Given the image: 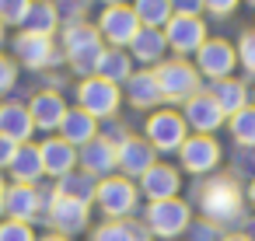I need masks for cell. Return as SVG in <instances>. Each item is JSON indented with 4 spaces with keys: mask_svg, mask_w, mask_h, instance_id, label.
<instances>
[{
    "mask_svg": "<svg viewBox=\"0 0 255 241\" xmlns=\"http://www.w3.org/2000/svg\"><path fill=\"white\" fill-rule=\"evenodd\" d=\"M196 199H199L203 220H210L217 227L238 224L245 217V196H241V185L234 182V175H217V178L203 182Z\"/></svg>",
    "mask_w": 255,
    "mask_h": 241,
    "instance_id": "cell-1",
    "label": "cell"
},
{
    "mask_svg": "<svg viewBox=\"0 0 255 241\" xmlns=\"http://www.w3.org/2000/svg\"><path fill=\"white\" fill-rule=\"evenodd\" d=\"M102 53H105V42H102V35H98L95 25H88V21L63 25V56H67V63H70L74 74L95 77Z\"/></svg>",
    "mask_w": 255,
    "mask_h": 241,
    "instance_id": "cell-2",
    "label": "cell"
},
{
    "mask_svg": "<svg viewBox=\"0 0 255 241\" xmlns=\"http://www.w3.org/2000/svg\"><path fill=\"white\" fill-rule=\"evenodd\" d=\"M154 77H157V88H161V98L171 102V105H185L192 95H199V70L185 60H164L154 67Z\"/></svg>",
    "mask_w": 255,
    "mask_h": 241,
    "instance_id": "cell-3",
    "label": "cell"
},
{
    "mask_svg": "<svg viewBox=\"0 0 255 241\" xmlns=\"http://www.w3.org/2000/svg\"><path fill=\"white\" fill-rule=\"evenodd\" d=\"M136 196H140V189H136L129 178L109 175V178L98 182L95 203H98V210H102L109 220H129V213L136 210Z\"/></svg>",
    "mask_w": 255,
    "mask_h": 241,
    "instance_id": "cell-4",
    "label": "cell"
},
{
    "mask_svg": "<svg viewBox=\"0 0 255 241\" xmlns=\"http://www.w3.org/2000/svg\"><path fill=\"white\" fill-rule=\"evenodd\" d=\"M189 224H192V210L178 196L175 199H157L143 213V227L157 238H178L182 231H189Z\"/></svg>",
    "mask_w": 255,
    "mask_h": 241,
    "instance_id": "cell-5",
    "label": "cell"
},
{
    "mask_svg": "<svg viewBox=\"0 0 255 241\" xmlns=\"http://www.w3.org/2000/svg\"><path fill=\"white\" fill-rule=\"evenodd\" d=\"M95 28H98L102 42H109L112 49H126L136 39L140 21H136V14H133L129 4H105V11L98 14V25Z\"/></svg>",
    "mask_w": 255,
    "mask_h": 241,
    "instance_id": "cell-6",
    "label": "cell"
},
{
    "mask_svg": "<svg viewBox=\"0 0 255 241\" xmlns=\"http://www.w3.org/2000/svg\"><path fill=\"white\" fill-rule=\"evenodd\" d=\"M119 88L105 77H84L77 84V109H84L91 119H112L116 109H119Z\"/></svg>",
    "mask_w": 255,
    "mask_h": 241,
    "instance_id": "cell-7",
    "label": "cell"
},
{
    "mask_svg": "<svg viewBox=\"0 0 255 241\" xmlns=\"http://www.w3.org/2000/svg\"><path fill=\"white\" fill-rule=\"evenodd\" d=\"M185 140H189V126H185V119L175 109L150 112V119H147V143L154 150L171 154V150H182Z\"/></svg>",
    "mask_w": 255,
    "mask_h": 241,
    "instance_id": "cell-8",
    "label": "cell"
},
{
    "mask_svg": "<svg viewBox=\"0 0 255 241\" xmlns=\"http://www.w3.org/2000/svg\"><path fill=\"white\" fill-rule=\"evenodd\" d=\"M164 32V42L168 49L182 60L189 53H199V46L206 42V25L199 18H185V14H171V21L161 28Z\"/></svg>",
    "mask_w": 255,
    "mask_h": 241,
    "instance_id": "cell-9",
    "label": "cell"
},
{
    "mask_svg": "<svg viewBox=\"0 0 255 241\" xmlns=\"http://www.w3.org/2000/svg\"><path fill=\"white\" fill-rule=\"evenodd\" d=\"M234 63H238V53H234V46L227 39H206L199 46V53H196V63L192 67L199 70V77L224 81V77H231Z\"/></svg>",
    "mask_w": 255,
    "mask_h": 241,
    "instance_id": "cell-10",
    "label": "cell"
},
{
    "mask_svg": "<svg viewBox=\"0 0 255 241\" xmlns=\"http://www.w3.org/2000/svg\"><path fill=\"white\" fill-rule=\"evenodd\" d=\"M182 119H185V126H189V129H196V133H203V136H210L213 129H220V126L227 122V116L220 112V105L213 102V95H210V91L192 95V98L182 105Z\"/></svg>",
    "mask_w": 255,
    "mask_h": 241,
    "instance_id": "cell-11",
    "label": "cell"
},
{
    "mask_svg": "<svg viewBox=\"0 0 255 241\" xmlns=\"http://www.w3.org/2000/svg\"><path fill=\"white\" fill-rule=\"evenodd\" d=\"M178 157H182V168H185L189 175H210V171L220 164V143H217L213 136L192 133V136L182 143Z\"/></svg>",
    "mask_w": 255,
    "mask_h": 241,
    "instance_id": "cell-12",
    "label": "cell"
},
{
    "mask_svg": "<svg viewBox=\"0 0 255 241\" xmlns=\"http://www.w3.org/2000/svg\"><path fill=\"white\" fill-rule=\"evenodd\" d=\"M154 164H157V150L140 136H129L116 147V168H123V178H143Z\"/></svg>",
    "mask_w": 255,
    "mask_h": 241,
    "instance_id": "cell-13",
    "label": "cell"
},
{
    "mask_svg": "<svg viewBox=\"0 0 255 241\" xmlns=\"http://www.w3.org/2000/svg\"><path fill=\"white\" fill-rule=\"evenodd\" d=\"M46 220L53 224L56 234L70 238V234H81L88 227V206L77 203V199H63V196H49V206H46Z\"/></svg>",
    "mask_w": 255,
    "mask_h": 241,
    "instance_id": "cell-14",
    "label": "cell"
},
{
    "mask_svg": "<svg viewBox=\"0 0 255 241\" xmlns=\"http://www.w3.org/2000/svg\"><path fill=\"white\" fill-rule=\"evenodd\" d=\"M14 56H18L28 70H46V67H53V63L60 60L53 39H46V35H32V32H21V35L14 39Z\"/></svg>",
    "mask_w": 255,
    "mask_h": 241,
    "instance_id": "cell-15",
    "label": "cell"
},
{
    "mask_svg": "<svg viewBox=\"0 0 255 241\" xmlns=\"http://www.w3.org/2000/svg\"><path fill=\"white\" fill-rule=\"evenodd\" d=\"M46 210V203H42V192L35 189V185H7V192H4V213L11 217V220H21V224H32L39 213Z\"/></svg>",
    "mask_w": 255,
    "mask_h": 241,
    "instance_id": "cell-16",
    "label": "cell"
},
{
    "mask_svg": "<svg viewBox=\"0 0 255 241\" xmlns=\"http://www.w3.org/2000/svg\"><path fill=\"white\" fill-rule=\"evenodd\" d=\"M77 161H81V171H88L95 178H109L116 171V143H109L105 136H95L91 143H84L77 150Z\"/></svg>",
    "mask_w": 255,
    "mask_h": 241,
    "instance_id": "cell-17",
    "label": "cell"
},
{
    "mask_svg": "<svg viewBox=\"0 0 255 241\" xmlns=\"http://www.w3.org/2000/svg\"><path fill=\"white\" fill-rule=\"evenodd\" d=\"M28 116H32V126H35V129L53 133V129H60V122H63V116H67V102H63V95H56V91H39V95L32 98V105H28Z\"/></svg>",
    "mask_w": 255,
    "mask_h": 241,
    "instance_id": "cell-18",
    "label": "cell"
},
{
    "mask_svg": "<svg viewBox=\"0 0 255 241\" xmlns=\"http://www.w3.org/2000/svg\"><path fill=\"white\" fill-rule=\"evenodd\" d=\"M178 189H182V178H178V171H175L171 164H154V168L140 178V192H143L150 203H157V199H175Z\"/></svg>",
    "mask_w": 255,
    "mask_h": 241,
    "instance_id": "cell-19",
    "label": "cell"
},
{
    "mask_svg": "<svg viewBox=\"0 0 255 241\" xmlns=\"http://www.w3.org/2000/svg\"><path fill=\"white\" fill-rule=\"evenodd\" d=\"M39 154H42V171L53 175V178L70 175L74 164H77V147H70V143L60 140V136H49V140L39 147Z\"/></svg>",
    "mask_w": 255,
    "mask_h": 241,
    "instance_id": "cell-20",
    "label": "cell"
},
{
    "mask_svg": "<svg viewBox=\"0 0 255 241\" xmlns=\"http://www.w3.org/2000/svg\"><path fill=\"white\" fill-rule=\"evenodd\" d=\"M35 133L32 116L21 102H4L0 105V136H7L14 143H28V136Z\"/></svg>",
    "mask_w": 255,
    "mask_h": 241,
    "instance_id": "cell-21",
    "label": "cell"
},
{
    "mask_svg": "<svg viewBox=\"0 0 255 241\" xmlns=\"http://www.w3.org/2000/svg\"><path fill=\"white\" fill-rule=\"evenodd\" d=\"M98 136V119H91L84 109H67L63 122H60V140H67L70 147H84Z\"/></svg>",
    "mask_w": 255,
    "mask_h": 241,
    "instance_id": "cell-22",
    "label": "cell"
},
{
    "mask_svg": "<svg viewBox=\"0 0 255 241\" xmlns=\"http://www.w3.org/2000/svg\"><path fill=\"white\" fill-rule=\"evenodd\" d=\"M126 98H129L133 109H154V105H161L164 98H161V88H157L154 70H136L126 81Z\"/></svg>",
    "mask_w": 255,
    "mask_h": 241,
    "instance_id": "cell-23",
    "label": "cell"
},
{
    "mask_svg": "<svg viewBox=\"0 0 255 241\" xmlns=\"http://www.w3.org/2000/svg\"><path fill=\"white\" fill-rule=\"evenodd\" d=\"M164 53H168V42H164V32L161 28H140L136 39L129 42V56L140 60V63H164Z\"/></svg>",
    "mask_w": 255,
    "mask_h": 241,
    "instance_id": "cell-24",
    "label": "cell"
},
{
    "mask_svg": "<svg viewBox=\"0 0 255 241\" xmlns=\"http://www.w3.org/2000/svg\"><path fill=\"white\" fill-rule=\"evenodd\" d=\"M60 11H56V4L53 0H32V11H28V18H25V32H32V35H46V39H53L56 32H60Z\"/></svg>",
    "mask_w": 255,
    "mask_h": 241,
    "instance_id": "cell-25",
    "label": "cell"
},
{
    "mask_svg": "<svg viewBox=\"0 0 255 241\" xmlns=\"http://www.w3.org/2000/svg\"><path fill=\"white\" fill-rule=\"evenodd\" d=\"M210 95H213V102L220 105V112H224L227 119H231L234 112H241V109L248 105V88H245V81H234V77L213 81Z\"/></svg>",
    "mask_w": 255,
    "mask_h": 241,
    "instance_id": "cell-26",
    "label": "cell"
},
{
    "mask_svg": "<svg viewBox=\"0 0 255 241\" xmlns=\"http://www.w3.org/2000/svg\"><path fill=\"white\" fill-rule=\"evenodd\" d=\"M11 175H14L18 185H35V182L46 175V171H42V154H39V147L18 143V154H14V161H11Z\"/></svg>",
    "mask_w": 255,
    "mask_h": 241,
    "instance_id": "cell-27",
    "label": "cell"
},
{
    "mask_svg": "<svg viewBox=\"0 0 255 241\" xmlns=\"http://www.w3.org/2000/svg\"><path fill=\"white\" fill-rule=\"evenodd\" d=\"M98 77H105V81H112L116 88L119 84H126L129 77H133V56L126 53V49H105L102 53V60H98V70H95Z\"/></svg>",
    "mask_w": 255,
    "mask_h": 241,
    "instance_id": "cell-28",
    "label": "cell"
},
{
    "mask_svg": "<svg viewBox=\"0 0 255 241\" xmlns=\"http://www.w3.org/2000/svg\"><path fill=\"white\" fill-rule=\"evenodd\" d=\"M95 192H98V178L88 175V171H70V175H63L60 185H56V196L77 199V203H84V206L95 203Z\"/></svg>",
    "mask_w": 255,
    "mask_h": 241,
    "instance_id": "cell-29",
    "label": "cell"
},
{
    "mask_svg": "<svg viewBox=\"0 0 255 241\" xmlns=\"http://www.w3.org/2000/svg\"><path fill=\"white\" fill-rule=\"evenodd\" d=\"M91 241H150L147 227L136 220H105L102 227H95Z\"/></svg>",
    "mask_w": 255,
    "mask_h": 241,
    "instance_id": "cell-30",
    "label": "cell"
},
{
    "mask_svg": "<svg viewBox=\"0 0 255 241\" xmlns=\"http://www.w3.org/2000/svg\"><path fill=\"white\" fill-rule=\"evenodd\" d=\"M133 14L140 21V28H164L171 21V0H133Z\"/></svg>",
    "mask_w": 255,
    "mask_h": 241,
    "instance_id": "cell-31",
    "label": "cell"
},
{
    "mask_svg": "<svg viewBox=\"0 0 255 241\" xmlns=\"http://www.w3.org/2000/svg\"><path fill=\"white\" fill-rule=\"evenodd\" d=\"M227 129L241 147H255V105H245L241 112H234L227 119Z\"/></svg>",
    "mask_w": 255,
    "mask_h": 241,
    "instance_id": "cell-32",
    "label": "cell"
},
{
    "mask_svg": "<svg viewBox=\"0 0 255 241\" xmlns=\"http://www.w3.org/2000/svg\"><path fill=\"white\" fill-rule=\"evenodd\" d=\"M32 11V0H0V25H25Z\"/></svg>",
    "mask_w": 255,
    "mask_h": 241,
    "instance_id": "cell-33",
    "label": "cell"
},
{
    "mask_svg": "<svg viewBox=\"0 0 255 241\" xmlns=\"http://www.w3.org/2000/svg\"><path fill=\"white\" fill-rule=\"evenodd\" d=\"M234 53H238V63L255 77V28H248V32H241V39H238V46H234Z\"/></svg>",
    "mask_w": 255,
    "mask_h": 241,
    "instance_id": "cell-34",
    "label": "cell"
},
{
    "mask_svg": "<svg viewBox=\"0 0 255 241\" xmlns=\"http://www.w3.org/2000/svg\"><path fill=\"white\" fill-rule=\"evenodd\" d=\"M0 241H35L32 224H21V220H4V224H0Z\"/></svg>",
    "mask_w": 255,
    "mask_h": 241,
    "instance_id": "cell-35",
    "label": "cell"
},
{
    "mask_svg": "<svg viewBox=\"0 0 255 241\" xmlns=\"http://www.w3.org/2000/svg\"><path fill=\"white\" fill-rule=\"evenodd\" d=\"M14 84H18V67H14V60H7L4 53H0V95L11 91Z\"/></svg>",
    "mask_w": 255,
    "mask_h": 241,
    "instance_id": "cell-36",
    "label": "cell"
},
{
    "mask_svg": "<svg viewBox=\"0 0 255 241\" xmlns=\"http://www.w3.org/2000/svg\"><path fill=\"white\" fill-rule=\"evenodd\" d=\"M224 234H220V227L217 224H210V220H203V224H196L192 227V241H220Z\"/></svg>",
    "mask_w": 255,
    "mask_h": 241,
    "instance_id": "cell-37",
    "label": "cell"
},
{
    "mask_svg": "<svg viewBox=\"0 0 255 241\" xmlns=\"http://www.w3.org/2000/svg\"><path fill=\"white\" fill-rule=\"evenodd\" d=\"M238 4H241V0H203V7H206V11H213V14H220V18L234 14V11H238Z\"/></svg>",
    "mask_w": 255,
    "mask_h": 241,
    "instance_id": "cell-38",
    "label": "cell"
},
{
    "mask_svg": "<svg viewBox=\"0 0 255 241\" xmlns=\"http://www.w3.org/2000/svg\"><path fill=\"white\" fill-rule=\"evenodd\" d=\"M171 11L175 14H185V18H199L203 0H171Z\"/></svg>",
    "mask_w": 255,
    "mask_h": 241,
    "instance_id": "cell-39",
    "label": "cell"
},
{
    "mask_svg": "<svg viewBox=\"0 0 255 241\" xmlns=\"http://www.w3.org/2000/svg\"><path fill=\"white\" fill-rule=\"evenodd\" d=\"M14 154H18V143L7 140V136H0V168H11Z\"/></svg>",
    "mask_w": 255,
    "mask_h": 241,
    "instance_id": "cell-40",
    "label": "cell"
},
{
    "mask_svg": "<svg viewBox=\"0 0 255 241\" xmlns=\"http://www.w3.org/2000/svg\"><path fill=\"white\" fill-rule=\"evenodd\" d=\"M220 241H255V238H248V234H224Z\"/></svg>",
    "mask_w": 255,
    "mask_h": 241,
    "instance_id": "cell-41",
    "label": "cell"
},
{
    "mask_svg": "<svg viewBox=\"0 0 255 241\" xmlns=\"http://www.w3.org/2000/svg\"><path fill=\"white\" fill-rule=\"evenodd\" d=\"M248 206L255 210V178H252V185H248Z\"/></svg>",
    "mask_w": 255,
    "mask_h": 241,
    "instance_id": "cell-42",
    "label": "cell"
},
{
    "mask_svg": "<svg viewBox=\"0 0 255 241\" xmlns=\"http://www.w3.org/2000/svg\"><path fill=\"white\" fill-rule=\"evenodd\" d=\"M39 241H70V238H63V234H46V238H39Z\"/></svg>",
    "mask_w": 255,
    "mask_h": 241,
    "instance_id": "cell-43",
    "label": "cell"
},
{
    "mask_svg": "<svg viewBox=\"0 0 255 241\" xmlns=\"http://www.w3.org/2000/svg\"><path fill=\"white\" fill-rule=\"evenodd\" d=\"M4 192H7V185H4V178H0V213H4Z\"/></svg>",
    "mask_w": 255,
    "mask_h": 241,
    "instance_id": "cell-44",
    "label": "cell"
},
{
    "mask_svg": "<svg viewBox=\"0 0 255 241\" xmlns=\"http://www.w3.org/2000/svg\"><path fill=\"white\" fill-rule=\"evenodd\" d=\"M105 4H126V0H105Z\"/></svg>",
    "mask_w": 255,
    "mask_h": 241,
    "instance_id": "cell-45",
    "label": "cell"
},
{
    "mask_svg": "<svg viewBox=\"0 0 255 241\" xmlns=\"http://www.w3.org/2000/svg\"><path fill=\"white\" fill-rule=\"evenodd\" d=\"M0 42H4V25H0Z\"/></svg>",
    "mask_w": 255,
    "mask_h": 241,
    "instance_id": "cell-46",
    "label": "cell"
},
{
    "mask_svg": "<svg viewBox=\"0 0 255 241\" xmlns=\"http://www.w3.org/2000/svg\"><path fill=\"white\" fill-rule=\"evenodd\" d=\"M248 4H252V7H255V0H248Z\"/></svg>",
    "mask_w": 255,
    "mask_h": 241,
    "instance_id": "cell-47",
    "label": "cell"
}]
</instances>
